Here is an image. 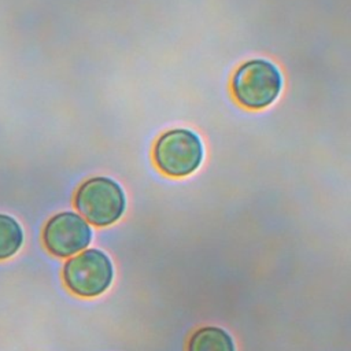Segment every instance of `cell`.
Listing matches in <instances>:
<instances>
[{"label":"cell","instance_id":"obj_1","mask_svg":"<svg viewBox=\"0 0 351 351\" xmlns=\"http://www.w3.org/2000/svg\"><path fill=\"white\" fill-rule=\"evenodd\" d=\"M74 206L89 225L106 228L123 215L126 196L122 186L112 178L93 177L77 189Z\"/></svg>","mask_w":351,"mask_h":351},{"label":"cell","instance_id":"obj_2","mask_svg":"<svg viewBox=\"0 0 351 351\" xmlns=\"http://www.w3.org/2000/svg\"><path fill=\"white\" fill-rule=\"evenodd\" d=\"M282 89V75L277 66L266 59H252L241 64L232 80L236 100L251 110L270 106Z\"/></svg>","mask_w":351,"mask_h":351},{"label":"cell","instance_id":"obj_3","mask_svg":"<svg viewBox=\"0 0 351 351\" xmlns=\"http://www.w3.org/2000/svg\"><path fill=\"white\" fill-rule=\"evenodd\" d=\"M63 281L66 288L77 296H100L114 281L112 261L99 248H86L66 261Z\"/></svg>","mask_w":351,"mask_h":351},{"label":"cell","instance_id":"obj_4","mask_svg":"<svg viewBox=\"0 0 351 351\" xmlns=\"http://www.w3.org/2000/svg\"><path fill=\"white\" fill-rule=\"evenodd\" d=\"M204 149L200 137L189 129L163 133L154 147V160L160 171L170 177L192 174L203 162Z\"/></svg>","mask_w":351,"mask_h":351},{"label":"cell","instance_id":"obj_5","mask_svg":"<svg viewBox=\"0 0 351 351\" xmlns=\"http://www.w3.org/2000/svg\"><path fill=\"white\" fill-rule=\"evenodd\" d=\"M90 225L77 213L55 214L45 223L43 241L49 254L58 258H70L88 248L92 241Z\"/></svg>","mask_w":351,"mask_h":351},{"label":"cell","instance_id":"obj_6","mask_svg":"<svg viewBox=\"0 0 351 351\" xmlns=\"http://www.w3.org/2000/svg\"><path fill=\"white\" fill-rule=\"evenodd\" d=\"M186 351H236V346L225 329L219 326H202L191 335Z\"/></svg>","mask_w":351,"mask_h":351},{"label":"cell","instance_id":"obj_7","mask_svg":"<svg viewBox=\"0 0 351 351\" xmlns=\"http://www.w3.org/2000/svg\"><path fill=\"white\" fill-rule=\"evenodd\" d=\"M23 243V230L19 222L5 214H0V261L14 256Z\"/></svg>","mask_w":351,"mask_h":351}]
</instances>
